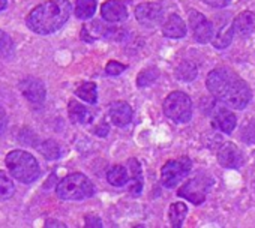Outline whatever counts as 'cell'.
<instances>
[{
    "instance_id": "6da1fadb",
    "label": "cell",
    "mask_w": 255,
    "mask_h": 228,
    "mask_svg": "<svg viewBox=\"0 0 255 228\" xmlns=\"http://www.w3.org/2000/svg\"><path fill=\"white\" fill-rule=\"evenodd\" d=\"M71 12L72 6L69 0H48L29 14L27 26L33 33L50 35L65 26Z\"/></svg>"
},
{
    "instance_id": "7a4b0ae2",
    "label": "cell",
    "mask_w": 255,
    "mask_h": 228,
    "mask_svg": "<svg viewBox=\"0 0 255 228\" xmlns=\"http://www.w3.org/2000/svg\"><path fill=\"white\" fill-rule=\"evenodd\" d=\"M5 164L11 176L21 183H33L39 177V165L36 158L24 150H12L6 155Z\"/></svg>"
},
{
    "instance_id": "3957f363",
    "label": "cell",
    "mask_w": 255,
    "mask_h": 228,
    "mask_svg": "<svg viewBox=\"0 0 255 228\" xmlns=\"http://www.w3.org/2000/svg\"><path fill=\"white\" fill-rule=\"evenodd\" d=\"M57 197L66 201H81L95 194L93 183L86 174L74 173L63 177L56 186Z\"/></svg>"
},
{
    "instance_id": "277c9868",
    "label": "cell",
    "mask_w": 255,
    "mask_h": 228,
    "mask_svg": "<svg viewBox=\"0 0 255 228\" xmlns=\"http://www.w3.org/2000/svg\"><path fill=\"white\" fill-rule=\"evenodd\" d=\"M162 108L165 116L176 123H188L192 117V101L183 92H171Z\"/></svg>"
},
{
    "instance_id": "5b68a950",
    "label": "cell",
    "mask_w": 255,
    "mask_h": 228,
    "mask_svg": "<svg viewBox=\"0 0 255 228\" xmlns=\"http://www.w3.org/2000/svg\"><path fill=\"white\" fill-rule=\"evenodd\" d=\"M251 98H252V92H251L248 83L243 81L240 77L234 75L231 78L230 84L227 86L221 101L234 110H243L249 104Z\"/></svg>"
},
{
    "instance_id": "8992f818",
    "label": "cell",
    "mask_w": 255,
    "mask_h": 228,
    "mask_svg": "<svg viewBox=\"0 0 255 228\" xmlns=\"http://www.w3.org/2000/svg\"><path fill=\"white\" fill-rule=\"evenodd\" d=\"M192 162L189 158H180L174 161H168L161 170V183L164 188L171 189L176 188L191 171Z\"/></svg>"
},
{
    "instance_id": "52a82bcc",
    "label": "cell",
    "mask_w": 255,
    "mask_h": 228,
    "mask_svg": "<svg viewBox=\"0 0 255 228\" xmlns=\"http://www.w3.org/2000/svg\"><path fill=\"white\" fill-rule=\"evenodd\" d=\"M213 180L207 176H197L194 179H189L188 182H185L180 188L177 195L191 201L192 204L200 206L201 203H204L206 195L209 188L212 186Z\"/></svg>"
},
{
    "instance_id": "ba28073f",
    "label": "cell",
    "mask_w": 255,
    "mask_h": 228,
    "mask_svg": "<svg viewBox=\"0 0 255 228\" xmlns=\"http://www.w3.org/2000/svg\"><path fill=\"white\" fill-rule=\"evenodd\" d=\"M135 18L141 26L152 29L162 23L164 9L159 3H155V2L140 3L135 8Z\"/></svg>"
},
{
    "instance_id": "9c48e42d",
    "label": "cell",
    "mask_w": 255,
    "mask_h": 228,
    "mask_svg": "<svg viewBox=\"0 0 255 228\" xmlns=\"http://www.w3.org/2000/svg\"><path fill=\"white\" fill-rule=\"evenodd\" d=\"M189 26L192 30V36L198 44H207L213 38V26L212 23L198 11L189 12Z\"/></svg>"
},
{
    "instance_id": "30bf717a",
    "label": "cell",
    "mask_w": 255,
    "mask_h": 228,
    "mask_svg": "<svg viewBox=\"0 0 255 228\" xmlns=\"http://www.w3.org/2000/svg\"><path fill=\"white\" fill-rule=\"evenodd\" d=\"M236 74L227 68H218V69H213L209 72L207 78H206V86H207V90L218 99L222 98L227 86L230 84L231 78L234 77Z\"/></svg>"
},
{
    "instance_id": "8fae6325",
    "label": "cell",
    "mask_w": 255,
    "mask_h": 228,
    "mask_svg": "<svg viewBox=\"0 0 255 228\" xmlns=\"http://www.w3.org/2000/svg\"><path fill=\"white\" fill-rule=\"evenodd\" d=\"M20 90L23 93V96L32 102V104H42L45 101L47 96V89L45 84L35 78V77H26L20 81Z\"/></svg>"
},
{
    "instance_id": "7c38bea8",
    "label": "cell",
    "mask_w": 255,
    "mask_h": 228,
    "mask_svg": "<svg viewBox=\"0 0 255 228\" xmlns=\"http://www.w3.org/2000/svg\"><path fill=\"white\" fill-rule=\"evenodd\" d=\"M218 162L224 168L237 170V168H240L243 165L245 156H243L242 150L236 144L225 143V144L221 146V149L218 152Z\"/></svg>"
},
{
    "instance_id": "4fadbf2b",
    "label": "cell",
    "mask_w": 255,
    "mask_h": 228,
    "mask_svg": "<svg viewBox=\"0 0 255 228\" xmlns=\"http://www.w3.org/2000/svg\"><path fill=\"white\" fill-rule=\"evenodd\" d=\"M108 116L113 125L123 128L132 122V107L125 101H116L108 105Z\"/></svg>"
},
{
    "instance_id": "5bb4252c",
    "label": "cell",
    "mask_w": 255,
    "mask_h": 228,
    "mask_svg": "<svg viewBox=\"0 0 255 228\" xmlns=\"http://www.w3.org/2000/svg\"><path fill=\"white\" fill-rule=\"evenodd\" d=\"M101 15L107 23H122L128 18V11L120 0H107L101 6Z\"/></svg>"
},
{
    "instance_id": "9a60e30c",
    "label": "cell",
    "mask_w": 255,
    "mask_h": 228,
    "mask_svg": "<svg viewBox=\"0 0 255 228\" xmlns=\"http://www.w3.org/2000/svg\"><path fill=\"white\" fill-rule=\"evenodd\" d=\"M68 114L72 123L75 125H89L93 122L95 114L90 108H87L86 105L80 104L78 101H69L68 104Z\"/></svg>"
},
{
    "instance_id": "2e32d148",
    "label": "cell",
    "mask_w": 255,
    "mask_h": 228,
    "mask_svg": "<svg viewBox=\"0 0 255 228\" xmlns=\"http://www.w3.org/2000/svg\"><path fill=\"white\" fill-rule=\"evenodd\" d=\"M186 24L177 14H171L162 26V33L170 39H182L186 36Z\"/></svg>"
},
{
    "instance_id": "e0dca14e",
    "label": "cell",
    "mask_w": 255,
    "mask_h": 228,
    "mask_svg": "<svg viewBox=\"0 0 255 228\" xmlns=\"http://www.w3.org/2000/svg\"><path fill=\"white\" fill-rule=\"evenodd\" d=\"M128 167L131 170V179L128 180L126 186H128V191L132 197H138L143 191V171H141V165L140 162L132 158L128 161Z\"/></svg>"
},
{
    "instance_id": "ac0fdd59",
    "label": "cell",
    "mask_w": 255,
    "mask_h": 228,
    "mask_svg": "<svg viewBox=\"0 0 255 228\" xmlns=\"http://www.w3.org/2000/svg\"><path fill=\"white\" fill-rule=\"evenodd\" d=\"M236 125H237L236 114L230 110H224V108L218 110L213 116V126L224 134H231L236 129Z\"/></svg>"
},
{
    "instance_id": "d6986e66",
    "label": "cell",
    "mask_w": 255,
    "mask_h": 228,
    "mask_svg": "<svg viewBox=\"0 0 255 228\" xmlns=\"http://www.w3.org/2000/svg\"><path fill=\"white\" fill-rule=\"evenodd\" d=\"M231 27L234 30V35L248 36L255 30V15L249 11H245L234 18Z\"/></svg>"
},
{
    "instance_id": "ffe728a7",
    "label": "cell",
    "mask_w": 255,
    "mask_h": 228,
    "mask_svg": "<svg viewBox=\"0 0 255 228\" xmlns=\"http://www.w3.org/2000/svg\"><path fill=\"white\" fill-rule=\"evenodd\" d=\"M107 180L110 185H113L116 188H122V186H126L128 180H129V173H128V170L122 165H114L108 170Z\"/></svg>"
},
{
    "instance_id": "44dd1931",
    "label": "cell",
    "mask_w": 255,
    "mask_h": 228,
    "mask_svg": "<svg viewBox=\"0 0 255 228\" xmlns=\"http://www.w3.org/2000/svg\"><path fill=\"white\" fill-rule=\"evenodd\" d=\"M186 215H188V206L185 203H173L168 210V219L171 227L180 228Z\"/></svg>"
},
{
    "instance_id": "7402d4cb",
    "label": "cell",
    "mask_w": 255,
    "mask_h": 228,
    "mask_svg": "<svg viewBox=\"0 0 255 228\" xmlns=\"http://www.w3.org/2000/svg\"><path fill=\"white\" fill-rule=\"evenodd\" d=\"M96 12L95 0H75V17L78 20H90Z\"/></svg>"
},
{
    "instance_id": "603a6c76",
    "label": "cell",
    "mask_w": 255,
    "mask_h": 228,
    "mask_svg": "<svg viewBox=\"0 0 255 228\" xmlns=\"http://www.w3.org/2000/svg\"><path fill=\"white\" fill-rule=\"evenodd\" d=\"M105 30H107V27L101 21L95 20L90 24H86L83 27V30H81V39L83 41H87V42H93L98 36H104L105 35Z\"/></svg>"
},
{
    "instance_id": "cb8c5ba5",
    "label": "cell",
    "mask_w": 255,
    "mask_h": 228,
    "mask_svg": "<svg viewBox=\"0 0 255 228\" xmlns=\"http://www.w3.org/2000/svg\"><path fill=\"white\" fill-rule=\"evenodd\" d=\"M198 75V69L195 66V63L189 62V60H185L182 62L177 68H176V77L177 80L180 81H185V83H191L197 78Z\"/></svg>"
},
{
    "instance_id": "d4e9b609",
    "label": "cell",
    "mask_w": 255,
    "mask_h": 228,
    "mask_svg": "<svg viewBox=\"0 0 255 228\" xmlns=\"http://www.w3.org/2000/svg\"><path fill=\"white\" fill-rule=\"evenodd\" d=\"M75 96H78L80 99H83L84 102L95 105L98 102V89L95 83H83L80 87H77L75 90Z\"/></svg>"
},
{
    "instance_id": "484cf974",
    "label": "cell",
    "mask_w": 255,
    "mask_h": 228,
    "mask_svg": "<svg viewBox=\"0 0 255 228\" xmlns=\"http://www.w3.org/2000/svg\"><path fill=\"white\" fill-rule=\"evenodd\" d=\"M38 150H39V153H41L45 159H50V161H56V159H59L60 155H62L60 146H59L54 140H45V141H42V143L38 146Z\"/></svg>"
},
{
    "instance_id": "4316f807",
    "label": "cell",
    "mask_w": 255,
    "mask_h": 228,
    "mask_svg": "<svg viewBox=\"0 0 255 228\" xmlns=\"http://www.w3.org/2000/svg\"><path fill=\"white\" fill-rule=\"evenodd\" d=\"M233 38H234V30L231 26L222 29L213 39H212V45L216 48V50H225L227 47L231 45L233 42Z\"/></svg>"
},
{
    "instance_id": "83f0119b",
    "label": "cell",
    "mask_w": 255,
    "mask_h": 228,
    "mask_svg": "<svg viewBox=\"0 0 255 228\" xmlns=\"http://www.w3.org/2000/svg\"><path fill=\"white\" fill-rule=\"evenodd\" d=\"M159 78V71L156 68H146L143 69L137 77V86L138 87H149Z\"/></svg>"
},
{
    "instance_id": "f1b7e54d",
    "label": "cell",
    "mask_w": 255,
    "mask_h": 228,
    "mask_svg": "<svg viewBox=\"0 0 255 228\" xmlns=\"http://www.w3.org/2000/svg\"><path fill=\"white\" fill-rule=\"evenodd\" d=\"M15 188L12 180L6 176L5 171H0V200H8L14 195Z\"/></svg>"
},
{
    "instance_id": "f546056e",
    "label": "cell",
    "mask_w": 255,
    "mask_h": 228,
    "mask_svg": "<svg viewBox=\"0 0 255 228\" xmlns=\"http://www.w3.org/2000/svg\"><path fill=\"white\" fill-rule=\"evenodd\" d=\"M14 54V42L9 35L0 30V59H9Z\"/></svg>"
},
{
    "instance_id": "4dcf8cb0",
    "label": "cell",
    "mask_w": 255,
    "mask_h": 228,
    "mask_svg": "<svg viewBox=\"0 0 255 228\" xmlns=\"http://www.w3.org/2000/svg\"><path fill=\"white\" fill-rule=\"evenodd\" d=\"M125 69H126V65H123V63H120V62H116V60H110V62L107 63V66H105V72H107L108 75H113V77L120 75Z\"/></svg>"
},
{
    "instance_id": "1f68e13d",
    "label": "cell",
    "mask_w": 255,
    "mask_h": 228,
    "mask_svg": "<svg viewBox=\"0 0 255 228\" xmlns=\"http://www.w3.org/2000/svg\"><path fill=\"white\" fill-rule=\"evenodd\" d=\"M242 140L248 144H255V123H249L242 129Z\"/></svg>"
},
{
    "instance_id": "d6a6232c",
    "label": "cell",
    "mask_w": 255,
    "mask_h": 228,
    "mask_svg": "<svg viewBox=\"0 0 255 228\" xmlns=\"http://www.w3.org/2000/svg\"><path fill=\"white\" fill-rule=\"evenodd\" d=\"M84 224H86V227H89V228L102 227V221H101L99 216H96V215H87V216L84 218Z\"/></svg>"
},
{
    "instance_id": "836d02e7",
    "label": "cell",
    "mask_w": 255,
    "mask_h": 228,
    "mask_svg": "<svg viewBox=\"0 0 255 228\" xmlns=\"http://www.w3.org/2000/svg\"><path fill=\"white\" fill-rule=\"evenodd\" d=\"M201 2H204L212 8H225L231 3V0H201Z\"/></svg>"
},
{
    "instance_id": "e575fe53",
    "label": "cell",
    "mask_w": 255,
    "mask_h": 228,
    "mask_svg": "<svg viewBox=\"0 0 255 228\" xmlns=\"http://www.w3.org/2000/svg\"><path fill=\"white\" fill-rule=\"evenodd\" d=\"M6 123H8V117H6V113L5 108L0 105V137L3 135L5 129H6Z\"/></svg>"
},
{
    "instance_id": "d590c367",
    "label": "cell",
    "mask_w": 255,
    "mask_h": 228,
    "mask_svg": "<svg viewBox=\"0 0 255 228\" xmlns=\"http://www.w3.org/2000/svg\"><path fill=\"white\" fill-rule=\"evenodd\" d=\"M95 134L99 135V137H105V135L108 134V126H107V123H102L101 126H98V128L95 129Z\"/></svg>"
},
{
    "instance_id": "8d00e7d4",
    "label": "cell",
    "mask_w": 255,
    "mask_h": 228,
    "mask_svg": "<svg viewBox=\"0 0 255 228\" xmlns=\"http://www.w3.org/2000/svg\"><path fill=\"white\" fill-rule=\"evenodd\" d=\"M45 227H66L63 222H59V221H56V219H48L47 222H45Z\"/></svg>"
},
{
    "instance_id": "74e56055",
    "label": "cell",
    "mask_w": 255,
    "mask_h": 228,
    "mask_svg": "<svg viewBox=\"0 0 255 228\" xmlns=\"http://www.w3.org/2000/svg\"><path fill=\"white\" fill-rule=\"evenodd\" d=\"M6 6H8V0H0V11L6 9Z\"/></svg>"
}]
</instances>
